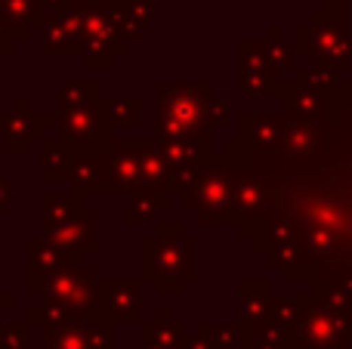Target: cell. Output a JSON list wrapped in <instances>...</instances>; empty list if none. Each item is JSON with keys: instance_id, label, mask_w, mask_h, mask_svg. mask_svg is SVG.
<instances>
[{"instance_id": "4", "label": "cell", "mask_w": 352, "mask_h": 349, "mask_svg": "<svg viewBox=\"0 0 352 349\" xmlns=\"http://www.w3.org/2000/svg\"><path fill=\"white\" fill-rule=\"evenodd\" d=\"M223 173H204L195 185V192H188V204L198 210V216L204 220H219L229 214V207L235 204V192H232L229 179H219Z\"/></svg>"}, {"instance_id": "6", "label": "cell", "mask_w": 352, "mask_h": 349, "mask_svg": "<svg viewBox=\"0 0 352 349\" xmlns=\"http://www.w3.org/2000/svg\"><path fill=\"white\" fill-rule=\"evenodd\" d=\"M41 10V0H0V19L6 25H31L37 22Z\"/></svg>"}, {"instance_id": "3", "label": "cell", "mask_w": 352, "mask_h": 349, "mask_svg": "<svg viewBox=\"0 0 352 349\" xmlns=\"http://www.w3.org/2000/svg\"><path fill=\"white\" fill-rule=\"evenodd\" d=\"M59 124L62 133L74 139H96L102 136V109H99L96 90L90 84L68 87L59 96Z\"/></svg>"}, {"instance_id": "2", "label": "cell", "mask_w": 352, "mask_h": 349, "mask_svg": "<svg viewBox=\"0 0 352 349\" xmlns=\"http://www.w3.org/2000/svg\"><path fill=\"white\" fill-rule=\"evenodd\" d=\"M43 220H47V235L50 241L62 247H93V220L96 216L74 204L72 198H47L43 207Z\"/></svg>"}, {"instance_id": "8", "label": "cell", "mask_w": 352, "mask_h": 349, "mask_svg": "<svg viewBox=\"0 0 352 349\" xmlns=\"http://www.w3.org/2000/svg\"><path fill=\"white\" fill-rule=\"evenodd\" d=\"M3 300H6V297H3ZM3 300H0V303H3Z\"/></svg>"}, {"instance_id": "7", "label": "cell", "mask_w": 352, "mask_h": 349, "mask_svg": "<svg viewBox=\"0 0 352 349\" xmlns=\"http://www.w3.org/2000/svg\"><path fill=\"white\" fill-rule=\"evenodd\" d=\"M6 28H12V25H3L0 22V56H6L12 49V41H16L19 34H12V31H6Z\"/></svg>"}, {"instance_id": "5", "label": "cell", "mask_w": 352, "mask_h": 349, "mask_svg": "<svg viewBox=\"0 0 352 349\" xmlns=\"http://www.w3.org/2000/svg\"><path fill=\"white\" fill-rule=\"evenodd\" d=\"M80 43V25L72 16H56L47 22V49L50 53H72Z\"/></svg>"}, {"instance_id": "1", "label": "cell", "mask_w": 352, "mask_h": 349, "mask_svg": "<svg viewBox=\"0 0 352 349\" xmlns=\"http://www.w3.org/2000/svg\"><path fill=\"white\" fill-rule=\"evenodd\" d=\"M158 102V136L161 139H188V136L207 130V90L195 87H161Z\"/></svg>"}]
</instances>
